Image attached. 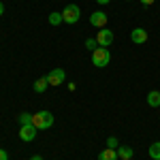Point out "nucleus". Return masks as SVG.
<instances>
[{
    "mask_svg": "<svg viewBox=\"0 0 160 160\" xmlns=\"http://www.w3.org/2000/svg\"><path fill=\"white\" fill-rule=\"evenodd\" d=\"M126 2H130V0H126Z\"/></svg>",
    "mask_w": 160,
    "mask_h": 160,
    "instance_id": "nucleus-23",
    "label": "nucleus"
},
{
    "mask_svg": "<svg viewBox=\"0 0 160 160\" xmlns=\"http://www.w3.org/2000/svg\"><path fill=\"white\" fill-rule=\"evenodd\" d=\"M86 47L90 51H94L96 47H98V41H96V38H88V41H86Z\"/></svg>",
    "mask_w": 160,
    "mask_h": 160,
    "instance_id": "nucleus-17",
    "label": "nucleus"
},
{
    "mask_svg": "<svg viewBox=\"0 0 160 160\" xmlns=\"http://www.w3.org/2000/svg\"><path fill=\"white\" fill-rule=\"evenodd\" d=\"M64 19H62V13H51L49 15V24L51 26H60Z\"/></svg>",
    "mask_w": 160,
    "mask_h": 160,
    "instance_id": "nucleus-15",
    "label": "nucleus"
},
{
    "mask_svg": "<svg viewBox=\"0 0 160 160\" xmlns=\"http://www.w3.org/2000/svg\"><path fill=\"white\" fill-rule=\"evenodd\" d=\"M154 2H156V0H141V4H148V7H149V4H154Z\"/></svg>",
    "mask_w": 160,
    "mask_h": 160,
    "instance_id": "nucleus-19",
    "label": "nucleus"
},
{
    "mask_svg": "<svg viewBox=\"0 0 160 160\" xmlns=\"http://www.w3.org/2000/svg\"><path fill=\"white\" fill-rule=\"evenodd\" d=\"M47 88H49V81H47V77H41V79H37V81H34V92H37V94H43Z\"/></svg>",
    "mask_w": 160,
    "mask_h": 160,
    "instance_id": "nucleus-10",
    "label": "nucleus"
},
{
    "mask_svg": "<svg viewBox=\"0 0 160 160\" xmlns=\"http://www.w3.org/2000/svg\"><path fill=\"white\" fill-rule=\"evenodd\" d=\"M130 38H132V43H137V45H143V43L148 41V30H143V28H135V30L130 32Z\"/></svg>",
    "mask_w": 160,
    "mask_h": 160,
    "instance_id": "nucleus-8",
    "label": "nucleus"
},
{
    "mask_svg": "<svg viewBox=\"0 0 160 160\" xmlns=\"http://www.w3.org/2000/svg\"><path fill=\"white\" fill-rule=\"evenodd\" d=\"M17 122L22 124V126H26V124H32V113H19V115H17Z\"/></svg>",
    "mask_w": 160,
    "mask_h": 160,
    "instance_id": "nucleus-14",
    "label": "nucleus"
},
{
    "mask_svg": "<svg viewBox=\"0 0 160 160\" xmlns=\"http://www.w3.org/2000/svg\"><path fill=\"white\" fill-rule=\"evenodd\" d=\"M37 126L34 124H26L22 126V130H19V139L24 141V143H30V141H34V137H37Z\"/></svg>",
    "mask_w": 160,
    "mask_h": 160,
    "instance_id": "nucleus-4",
    "label": "nucleus"
},
{
    "mask_svg": "<svg viewBox=\"0 0 160 160\" xmlns=\"http://www.w3.org/2000/svg\"><path fill=\"white\" fill-rule=\"evenodd\" d=\"M96 41H98V47H109L113 43V32L107 28H100L98 34H96Z\"/></svg>",
    "mask_w": 160,
    "mask_h": 160,
    "instance_id": "nucleus-7",
    "label": "nucleus"
},
{
    "mask_svg": "<svg viewBox=\"0 0 160 160\" xmlns=\"http://www.w3.org/2000/svg\"><path fill=\"white\" fill-rule=\"evenodd\" d=\"M79 17H81V9H79L77 4H66V7H64V11H62V19H64L66 24H77Z\"/></svg>",
    "mask_w": 160,
    "mask_h": 160,
    "instance_id": "nucleus-3",
    "label": "nucleus"
},
{
    "mask_svg": "<svg viewBox=\"0 0 160 160\" xmlns=\"http://www.w3.org/2000/svg\"><path fill=\"white\" fill-rule=\"evenodd\" d=\"M0 160H9V154H7V149H0Z\"/></svg>",
    "mask_w": 160,
    "mask_h": 160,
    "instance_id": "nucleus-18",
    "label": "nucleus"
},
{
    "mask_svg": "<svg viewBox=\"0 0 160 160\" xmlns=\"http://www.w3.org/2000/svg\"><path fill=\"white\" fill-rule=\"evenodd\" d=\"M107 148H109V149H118V148H120V143H118L115 137H109V139H107Z\"/></svg>",
    "mask_w": 160,
    "mask_h": 160,
    "instance_id": "nucleus-16",
    "label": "nucleus"
},
{
    "mask_svg": "<svg viewBox=\"0 0 160 160\" xmlns=\"http://www.w3.org/2000/svg\"><path fill=\"white\" fill-rule=\"evenodd\" d=\"M115 152H118V158H122V160H130L132 156H135L132 148H128V145H120Z\"/></svg>",
    "mask_w": 160,
    "mask_h": 160,
    "instance_id": "nucleus-9",
    "label": "nucleus"
},
{
    "mask_svg": "<svg viewBox=\"0 0 160 160\" xmlns=\"http://www.w3.org/2000/svg\"><path fill=\"white\" fill-rule=\"evenodd\" d=\"M30 160H43V158H41L38 154H34V156H32V158H30Z\"/></svg>",
    "mask_w": 160,
    "mask_h": 160,
    "instance_id": "nucleus-20",
    "label": "nucleus"
},
{
    "mask_svg": "<svg viewBox=\"0 0 160 160\" xmlns=\"http://www.w3.org/2000/svg\"><path fill=\"white\" fill-rule=\"evenodd\" d=\"M148 105L149 107H160V92H149L148 94Z\"/></svg>",
    "mask_w": 160,
    "mask_h": 160,
    "instance_id": "nucleus-12",
    "label": "nucleus"
},
{
    "mask_svg": "<svg viewBox=\"0 0 160 160\" xmlns=\"http://www.w3.org/2000/svg\"><path fill=\"white\" fill-rule=\"evenodd\" d=\"M107 13L105 11H94L90 15V24L94 26V28H107Z\"/></svg>",
    "mask_w": 160,
    "mask_h": 160,
    "instance_id": "nucleus-5",
    "label": "nucleus"
},
{
    "mask_svg": "<svg viewBox=\"0 0 160 160\" xmlns=\"http://www.w3.org/2000/svg\"><path fill=\"white\" fill-rule=\"evenodd\" d=\"M149 158L152 160H160V141L149 145Z\"/></svg>",
    "mask_w": 160,
    "mask_h": 160,
    "instance_id": "nucleus-13",
    "label": "nucleus"
},
{
    "mask_svg": "<svg viewBox=\"0 0 160 160\" xmlns=\"http://www.w3.org/2000/svg\"><path fill=\"white\" fill-rule=\"evenodd\" d=\"M98 160H118V152H115V149H102V152H100L98 154Z\"/></svg>",
    "mask_w": 160,
    "mask_h": 160,
    "instance_id": "nucleus-11",
    "label": "nucleus"
},
{
    "mask_svg": "<svg viewBox=\"0 0 160 160\" xmlns=\"http://www.w3.org/2000/svg\"><path fill=\"white\" fill-rule=\"evenodd\" d=\"M96 2H98V4H107L109 0H96Z\"/></svg>",
    "mask_w": 160,
    "mask_h": 160,
    "instance_id": "nucleus-21",
    "label": "nucleus"
},
{
    "mask_svg": "<svg viewBox=\"0 0 160 160\" xmlns=\"http://www.w3.org/2000/svg\"><path fill=\"white\" fill-rule=\"evenodd\" d=\"M111 62V53L107 47H96V49L92 51V64L94 66H98V68H102V66H107Z\"/></svg>",
    "mask_w": 160,
    "mask_h": 160,
    "instance_id": "nucleus-2",
    "label": "nucleus"
},
{
    "mask_svg": "<svg viewBox=\"0 0 160 160\" xmlns=\"http://www.w3.org/2000/svg\"><path fill=\"white\" fill-rule=\"evenodd\" d=\"M2 13H4V4L0 2V15H2Z\"/></svg>",
    "mask_w": 160,
    "mask_h": 160,
    "instance_id": "nucleus-22",
    "label": "nucleus"
},
{
    "mask_svg": "<svg viewBox=\"0 0 160 160\" xmlns=\"http://www.w3.org/2000/svg\"><path fill=\"white\" fill-rule=\"evenodd\" d=\"M64 79H66L64 68H53V71H49V75H47L49 86H60V83H64Z\"/></svg>",
    "mask_w": 160,
    "mask_h": 160,
    "instance_id": "nucleus-6",
    "label": "nucleus"
},
{
    "mask_svg": "<svg viewBox=\"0 0 160 160\" xmlns=\"http://www.w3.org/2000/svg\"><path fill=\"white\" fill-rule=\"evenodd\" d=\"M32 124L37 126L38 130L51 128V126H53V115H51L49 111H38V113H32Z\"/></svg>",
    "mask_w": 160,
    "mask_h": 160,
    "instance_id": "nucleus-1",
    "label": "nucleus"
}]
</instances>
